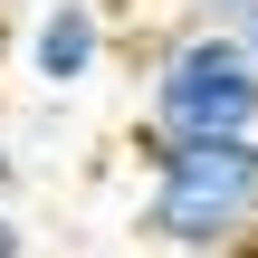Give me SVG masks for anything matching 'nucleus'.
Here are the masks:
<instances>
[{
	"label": "nucleus",
	"mask_w": 258,
	"mask_h": 258,
	"mask_svg": "<svg viewBox=\"0 0 258 258\" xmlns=\"http://www.w3.org/2000/svg\"><path fill=\"white\" fill-rule=\"evenodd\" d=\"M105 48H115L105 0H38V19H29V77H38L48 96L96 86V77H105Z\"/></svg>",
	"instance_id": "nucleus-3"
},
{
	"label": "nucleus",
	"mask_w": 258,
	"mask_h": 258,
	"mask_svg": "<svg viewBox=\"0 0 258 258\" xmlns=\"http://www.w3.org/2000/svg\"><path fill=\"white\" fill-rule=\"evenodd\" d=\"M249 0H182V19H239Z\"/></svg>",
	"instance_id": "nucleus-4"
},
{
	"label": "nucleus",
	"mask_w": 258,
	"mask_h": 258,
	"mask_svg": "<svg viewBox=\"0 0 258 258\" xmlns=\"http://www.w3.org/2000/svg\"><path fill=\"white\" fill-rule=\"evenodd\" d=\"M230 29H239V48H249V67H258V0L239 10V19H230Z\"/></svg>",
	"instance_id": "nucleus-6"
},
{
	"label": "nucleus",
	"mask_w": 258,
	"mask_h": 258,
	"mask_svg": "<svg viewBox=\"0 0 258 258\" xmlns=\"http://www.w3.org/2000/svg\"><path fill=\"white\" fill-rule=\"evenodd\" d=\"M0 258H29V230L10 220V201H0Z\"/></svg>",
	"instance_id": "nucleus-5"
},
{
	"label": "nucleus",
	"mask_w": 258,
	"mask_h": 258,
	"mask_svg": "<svg viewBox=\"0 0 258 258\" xmlns=\"http://www.w3.org/2000/svg\"><path fill=\"white\" fill-rule=\"evenodd\" d=\"M144 230L182 258L258 249V134H144Z\"/></svg>",
	"instance_id": "nucleus-1"
},
{
	"label": "nucleus",
	"mask_w": 258,
	"mask_h": 258,
	"mask_svg": "<svg viewBox=\"0 0 258 258\" xmlns=\"http://www.w3.org/2000/svg\"><path fill=\"white\" fill-rule=\"evenodd\" d=\"M0 201H10V124H0Z\"/></svg>",
	"instance_id": "nucleus-7"
},
{
	"label": "nucleus",
	"mask_w": 258,
	"mask_h": 258,
	"mask_svg": "<svg viewBox=\"0 0 258 258\" xmlns=\"http://www.w3.org/2000/svg\"><path fill=\"white\" fill-rule=\"evenodd\" d=\"M144 134H258V67L230 19H182L153 38Z\"/></svg>",
	"instance_id": "nucleus-2"
}]
</instances>
